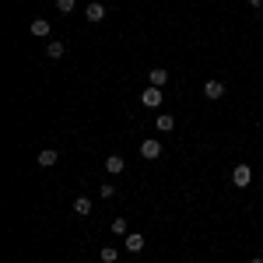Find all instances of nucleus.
<instances>
[{"label":"nucleus","instance_id":"2","mask_svg":"<svg viewBox=\"0 0 263 263\" xmlns=\"http://www.w3.org/2000/svg\"><path fill=\"white\" fill-rule=\"evenodd\" d=\"M123 246H126V253L137 256V253L144 249V235H141V232H130V235H123Z\"/></svg>","mask_w":263,"mask_h":263},{"label":"nucleus","instance_id":"8","mask_svg":"<svg viewBox=\"0 0 263 263\" xmlns=\"http://www.w3.org/2000/svg\"><path fill=\"white\" fill-rule=\"evenodd\" d=\"M63 53H67V46H63V42H57V39L46 42V57H49V60H60Z\"/></svg>","mask_w":263,"mask_h":263},{"label":"nucleus","instance_id":"10","mask_svg":"<svg viewBox=\"0 0 263 263\" xmlns=\"http://www.w3.org/2000/svg\"><path fill=\"white\" fill-rule=\"evenodd\" d=\"M123 168H126V162H123L120 155H109V158H105V172H112V176H120Z\"/></svg>","mask_w":263,"mask_h":263},{"label":"nucleus","instance_id":"20","mask_svg":"<svg viewBox=\"0 0 263 263\" xmlns=\"http://www.w3.org/2000/svg\"><path fill=\"white\" fill-rule=\"evenodd\" d=\"M260 179H263V172H260Z\"/></svg>","mask_w":263,"mask_h":263},{"label":"nucleus","instance_id":"18","mask_svg":"<svg viewBox=\"0 0 263 263\" xmlns=\"http://www.w3.org/2000/svg\"><path fill=\"white\" fill-rule=\"evenodd\" d=\"M246 4H253V7H260V4H263V0H246Z\"/></svg>","mask_w":263,"mask_h":263},{"label":"nucleus","instance_id":"5","mask_svg":"<svg viewBox=\"0 0 263 263\" xmlns=\"http://www.w3.org/2000/svg\"><path fill=\"white\" fill-rule=\"evenodd\" d=\"M141 105H147V109H158L162 105V88H147L141 95Z\"/></svg>","mask_w":263,"mask_h":263},{"label":"nucleus","instance_id":"16","mask_svg":"<svg viewBox=\"0 0 263 263\" xmlns=\"http://www.w3.org/2000/svg\"><path fill=\"white\" fill-rule=\"evenodd\" d=\"M99 197H102V200H112V197H116V186H112V182H102Z\"/></svg>","mask_w":263,"mask_h":263},{"label":"nucleus","instance_id":"1","mask_svg":"<svg viewBox=\"0 0 263 263\" xmlns=\"http://www.w3.org/2000/svg\"><path fill=\"white\" fill-rule=\"evenodd\" d=\"M232 182H235L239 190H246V186L253 182V168H249V165H235V168H232Z\"/></svg>","mask_w":263,"mask_h":263},{"label":"nucleus","instance_id":"13","mask_svg":"<svg viewBox=\"0 0 263 263\" xmlns=\"http://www.w3.org/2000/svg\"><path fill=\"white\" fill-rule=\"evenodd\" d=\"M74 214L88 218V214H91V200H88V197H78V200H74Z\"/></svg>","mask_w":263,"mask_h":263},{"label":"nucleus","instance_id":"6","mask_svg":"<svg viewBox=\"0 0 263 263\" xmlns=\"http://www.w3.org/2000/svg\"><path fill=\"white\" fill-rule=\"evenodd\" d=\"M203 95H207V99H221V95H224V81L211 78V81L203 84Z\"/></svg>","mask_w":263,"mask_h":263},{"label":"nucleus","instance_id":"3","mask_svg":"<svg viewBox=\"0 0 263 263\" xmlns=\"http://www.w3.org/2000/svg\"><path fill=\"white\" fill-rule=\"evenodd\" d=\"M147 81H151V88H165L168 84V70L165 67H151L147 70Z\"/></svg>","mask_w":263,"mask_h":263},{"label":"nucleus","instance_id":"14","mask_svg":"<svg viewBox=\"0 0 263 263\" xmlns=\"http://www.w3.org/2000/svg\"><path fill=\"white\" fill-rule=\"evenodd\" d=\"M99 260H102V263H116V260H120V253H116V246H102Z\"/></svg>","mask_w":263,"mask_h":263},{"label":"nucleus","instance_id":"4","mask_svg":"<svg viewBox=\"0 0 263 263\" xmlns=\"http://www.w3.org/2000/svg\"><path fill=\"white\" fill-rule=\"evenodd\" d=\"M57 162H60V155H57L53 147H42V151H39V158H35V165H39V168H53Z\"/></svg>","mask_w":263,"mask_h":263},{"label":"nucleus","instance_id":"15","mask_svg":"<svg viewBox=\"0 0 263 263\" xmlns=\"http://www.w3.org/2000/svg\"><path fill=\"white\" fill-rule=\"evenodd\" d=\"M112 232H116V235H130V228H126V218H112Z\"/></svg>","mask_w":263,"mask_h":263},{"label":"nucleus","instance_id":"11","mask_svg":"<svg viewBox=\"0 0 263 263\" xmlns=\"http://www.w3.org/2000/svg\"><path fill=\"white\" fill-rule=\"evenodd\" d=\"M155 126H158V134H168V130L176 126V116H168V112H158V120H155Z\"/></svg>","mask_w":263,"mask_h":263},{"label":"nucleus","instance_id":"9","mask_svg":"<svg viewBox=\"0 0 263 263\" xmlns=\"http://www.w3.org/2000/svg\"><path fill=\"white\" fill-rule=\"evenodd\" d=\"M84 18H88V21H105V4H88Z\"/></svg>","mask_w":263,"mask_h":263},{"label":"nucleus","instance_id":"19","mask_svg":"<svg viewBox=\"0 0 263 263\" xmlns=\"http://www.w3.org/2000/svg\"><path fill=\"white\" fill-rule=\"evenodd\" d=\"M253 263H263V260H253Z\"/></svg>","mask_w":263,"mask_h":263},{"label":"nucleus","instance_id":"7","mask_svg":"<svg viewBox=\"0 0 263 263\" xmlns=\"http://www.w3.org/2000/svg\"><path fill=\"white\" fill-rule=\"evenodd\" d=\"M141 155H144V158H162V141H144L141 144Z\"/></svg>","mask_w":263,"mask_h":263},{"label":"nucleus","instance_id":"17","mask_svg":"<svg viewBox=\"0 0 263 263\" xmlns=\"http://www.w3.org/2000/svg\"><path fill=\"white\" fill-rule=\"evenodd\" d=\"M74 7H78V0H57V11H60V14H70Z\"/></svg>","mask_w":263,"mask_h":263},{"label":"nucleus","instance_id":"12","mask_svg":"<svg viewBox=\"0 0 263 263\" xmlns=\"http://www.w3.org/2000/svg\"><path fill=\"white\" fill-rule=\"evenodd\" d=\"M32 35H39V39H49V21H46V18H35V21H32Z\"/></svg>","mask_w":263,"mask_h":263}]
</instances>
